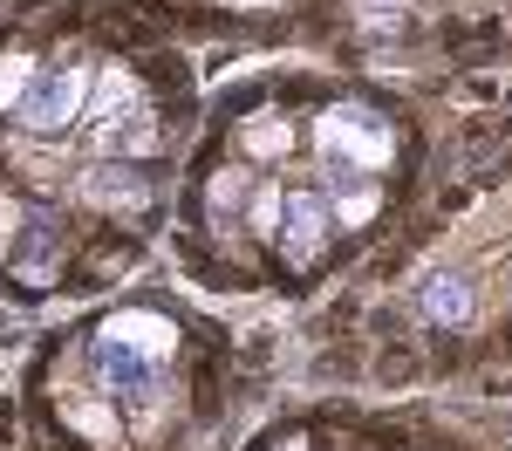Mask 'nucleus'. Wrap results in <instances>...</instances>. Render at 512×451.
<instances>
[{
	"label": "nucleus",
	"instance_id": "4",
	"mask_svg": "<svg viewBox=\"0 0 512 451\" xmlns=\"http://www.w3.org/2000/svg\"><path fill=\"white\" fill-rule=\"evenodd\" d=\"M328 233H335V212H328V199L321 192H287V205H280V253L294 260V267H308L321 246H328Z\"/></svg>",
	"mask_w": 512,
	"mask_h": 451
},
{
	"label": "nucleus",
	"instance_id": "11",
	"mask_svg": "<svg viewBox=\"0 0 512 451\" xmlns=\"http://www.w3.org/2000/svg\"><path fill=\"white\" fill-rule=\"evenodd\" d=\"M280 205H287V192H274V185H253V199H246V212H239V219H246L253 233H267V240H274V233H280Z\"/></svg>",
	"mask_w": 512,
	"mask_h": 451
},
{
	"label": "nucleus",
	"instance_id": "13",
	"mask_svg": "<svg viewBox=\"0 0 512 451\" xmlns=\"http://www.w3.org/2000/svg\"><path fill=\"white\" fill-rule=\"evenodd\" d=\"M28 82H35V62L28 55H0V110H14L28 96Z\"/></svg>",
	"mask_w": 512,
	"mask_h": 451
},
{
	"label": "nucleus",
	"instance_id": "3",
	"mask_svg": "<svg viewBox=\"0 0 512 451\" xmlns=\"http://www.w3.org/2000/svg\"><path fill=\"white\" fill-rule=\"evenodd\" d=\"M82 96H89V69H55V76H41V69H35L28 96L14 103V117L48 137V130H69V123L82 117Z\"/></svg>",
	"mask_w": 512,
	"mask_h": 451
},
{
	"label": "nucleus",
	"instance_id": "7",
	"mask_svg": "<svg viewBox=\"0 0 512 451\" xmlns=\"http://www.w3.org/2000/svg\"><path fill=\"white\" fill-rule=\"evenodd\" d=\"M103 151H117V158H144V151H158V110L137 96V103L103 130Z\"/></svg>",
	"mask_w": 512,
	"mask_h": 451
},
{
	"label": "nucleus",
	"instance_id": "12",
	"mask_svg": "<svg viewBox=\"0 0 512 451\" xmlns=\"http://www.w3.org/2000/svg\"><path fill=\"white\" fill-rule=\"evenodd\" d=\"M355 21L369 28V35H396L403 28V14H410V0H349Z\"/></svg>",
	"mask_w": 512,
	"mask_h": 451
},
{
	"label": "nucleus",
	"instance_id": "5",
	"mask_svg": "<svg viewBox=\"0 0 512 451\" xmlns=\"http://www.w3.org/2000/svg\"><path fill=\"white\" fill-rule=\"evenodd\" d=\"M28 281H48V267H55V212H41V205H28V219H21V240H14V253H7Z\"/></svg>",
	"mask_w": 512,
	"mask_h": 451
},
{
	"label": "nucleus",
	"instance_id": "16",
	"mask_svg": "<svg viewBox=\"0 0 512 451\" xmlns=\"http://www.w3.org/2000/svg\"><path fill=\"white\" fill-rule=\"evenodd\" d=\"M274 451H308V445H301V438H287V445H274Z\"/></svg>",
	"mask_w": 512,
	"mask_h": 451
},
{
	"label": "nucleus",
	"instance_id": "8",
	"mask_svg": "<svg viewBox=\"0 0 512 451\" xmlns=\"http://www.w3.org/2000/svg\"><path fill=\"white\" fill-rule=\"evenodd\" d=\"M253 171H212V185H205V212L212 219H239L246 212V199H253Z\"/></svg>",
	"mask_w": 512,
	"mask_h": 451
},
{
	"label": "nucleus",
	"instance_id": "10",
	"mask_svg": "<svg viewBox=\"0 0 512 451\" xmlns=\"http://www.w3.org/2000/svg\"><path fill=\"white\" fill-rule=\"evenodd\" d=\"M376 205H383L376 185H349V192L328 199V212H335V226H362V219H376Z\"/></svg>",
	"mask_w": 512,
	"mask_h": 451
},
{
	"label": "nucleus",
	"instance_id": "1",
	"mask_svg": "<svg viewBox=\"0 0 512 451\" xmlns=\"http://www.w3.org/2000/svg\"><path fill=\"white\" fill-rule=\"evenodd\" d=\"M171 356H178V328L151 308H117L96 328V369L110 390H144Z\"/></svg>",
	"mask_w": 512,
	"mask_h": 451
},
{
	"label": "nucleus",
	"instance_id": "15",
	"mask_svg": "<svg viewBox=\"0 0 512 451\" xmlns=\"http://www.w3.org/2000/svg\"><path fill=\"white\" fill-rule=\"evenodd\" d=\"M21 219H28V205L0 199V260H7V253H14V240H21Z\"/></svg>",
	"mask_w": 512,
	"mask_h": 451
},
{
	"label": "nucleus",
	"instance_id": "14",
	"mask_svg": "<svg viewBox=\"0 0 512 451\" xmlns=\"http://www.w3.org/2000/svg\"><path fill=\"white\" fill-rule=\"evenodd\" d=\"M89 199H117V205H137L144 199V185H130V178H103V171H96V178H89Z\"/></svg>",
	"mask_w": 512,
	"mask_h": 451
},
{
	"label": "nucleus",
	"instance_id": "17",
	"mask_svg": "<svg viewBox=\"0 0 512 451\" xmlns=\"http://www.w3.org/2000/svg\"><path fill=\"white\" fill-rule=\"evenodd\" d=\"M233 7H274V0H233Z\"/></svg>",
	"mask_w": 512,
	"mask_h": 451
},
{
	"label": "nucleus",
	"instance_id": "2",
	"mask_svg": "<svg viewBox=\"0 0 512 451\" xmlns=\"http://www.w3.org/2000/svg\"><path fill=\"white\" fill-rule=\"evenodd\" d=\"M315 144H321V158L328 164H349V171H383L396 151V137H390V123L376 117V110H362V103H335V110H321L315 123Z\"/></svg>",
	"mask_w": 512,
	"mask_h": 451
},
{
	"label": "nucleus",
	"instance_id": "6",
	"mask_svg": "<svg viewBox=\"0 0 512 451\" xmlns=\"http://www.w3.org/2000/svg\"><path fill=\"white\" fill-rule=\"evenodd\" d=\"M417 308H424L431 322H444V328H465L478 301H472V281H465V274H431L424 294H417Z\"/></svg>",
	"mask_w": 512,
	"mask_h": 451
},
{
	"label": "nucleus",
	"instance_id": "9",
	"mask_svg": "<svg viewBox=\"0 0 512 451\" xmlns=\"http://www.w3.org/2000/svg\"><path fill=\"white\" fill-rule=\"evenodd\" d=\"M239 144H246V151H253V158H287V151H294V130H287V123H267V117H253V123H239Z\"/></svg>",
	"mask_w": 512,
	"mask_h": 451
}]
</instances>
